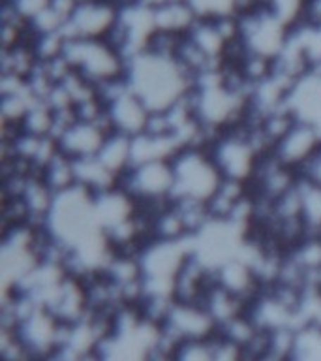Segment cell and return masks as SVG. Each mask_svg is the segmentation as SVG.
<instances>
[{"mask_svg": "<svg viewBox=\"0 0 321 361\" xmlns=\"http://www.w3.org/2000/svg\"><path fill=\"white\" fill-rule=\"evenodd\" d=\"M152 11H154L156 30L177 34V36H188L199 21V16L188 0H169L165 4L152 8Z\"/></svg>", "mask_w": 321, "mask_h": 361, "instance_id": "obj_13", "label": "cell"}, {"mask_svg": "<svg viewBox=\"0 0 321 361\" xmlns=\"http://www.w3.org/2000/svg\"><path fill=\"white\" fill-rule=\"evenodd\" d=\"M216 337V335H214ZM214 337L207 341H186L175 354L177 361H214Z\"/></svg>", "mask_w": 321, "mask_h": 361, "instance_id": "obj_18", "label": "cell"}, {"mask_svg": "<svg viewBox=\"0 0 321 361\" xmlns=\"http://www.w3.org/2000/svg\"><path fill=\"white\" fill-rule=\"evenodd\" d=\"M261 361H289V360H278V357H265V360H261Z\"/></svg>", "mask_w": 321, "mask_h": 361, "instance_id": "obj_21", "label": "cell"}, {"mask_svg": "<svg viewBox=\"0 0 321 361\" xmlns=\"http://www.w3.org/2000/svg\"><path fill=\"white\" fill-rule=\"evenodd\" d=\"M49 6L62 17V19H66L68 23V19L73 16V11L77 10L79 4L77 0H51Z\"/></svg>", "mask_w": 321, "mask_h": 361, "instance_id": "obj_20", "label": "cell"}, {"mask_svg": "<svg viewBox=\"0 0 321 361\" xmlns=\"http://www.w3.org/2000/svg\"><path fill=\"white\" fill-rule=\"evenodd\" d=\"M118 186L143 205H163L173 202V162H146L134 166L120 179Z\"/></svg>", "mask_w": 321, "mask_h": 361, "instance_id": "obj_6", "label": "cell"}, {"mask_svg": "<svg viewBox=\"0 0 321 361\" xmlns=\"http://www.w3.org/2000/svg\"><path fill=\"white\" fill-rule=\"evenodd\" d=\"M301 179L308 180L315 186H321V143L317 151L314 152V157L310 158L308 164L301 169Z\"/></svg>", "mask_w": 321, "mask_h": 361, "instance_id": "obj_19", "label": "cell"}, {"mask_svg": "<svg viewBox=\"0 0 321 361\" xmlns=\"http://www.w3.org/2000/svg\"><path fill=\"white\" fill-rule=\"evenodd\" d=\"M241 39L248 53L276 59L286 47L291 27L269 4L239 16Z\"/></svg>", "mask_w": 321, "mask_h": 361, "instance_id": "obj_4", "label": "cell"}, {"mask_svg": "<svg viewBox=\"0 0 321 361\" xmlns=\"http://www.w3.org/2000/svg\"><path fill=\"white\" fill-rule=\"evenodd\" d=\"M199 19L237 16V0H188Z\"/></svg>", "mask_w": 321, "mask_h": 361, "instance_id": "obj_17", "label": "cell"}, {"mask_svg": "<svg viewBox=\"0 0 321 361\" xmlns=\"http://www.w3.org/2000/svg\"><path fill=\"white\" fill-rule=\"evenodd\" d=\"M42 177L47 185L56 192H66L73 186H77L75 180V160H72L66 154L58 152L53 160H51L44 169H42Z\"/></svg>", "mask_w": 321, "mask_h": 361, "instance_id": "obj_15", "label": "cell"}, {"mask_svg": "<svg viewBox=\"0 0 321 361\" xmlns=\"http://www.w3.org/2000/svg\"><path fill=\"white\" fill-rule=\"evenodd\" d=\"M130 90L151 113H165L184 100L196 87V78L177 59L143 51L132 56L126 68Z\"/></svg>", "mask_w": 321, "mask_h": 361, "instance_id": "obj_1", "label": "cell"}, {"mask_svg": "<svg viewBox=\"0 0 321 361\" xmlns=\"http://www.w3.org/2000/svg\"><path fill=\"white\" fill-rule=\"evenodd\" d=\"M107 115L111 121L113 132L135 137L146 130V124L151 118V109L128 89L118 96L117 100L107 104Z\"/></svg>", "mask_w": 321, "mask_h": 361, "instance_id": "obj_12", "label": "cell"}, {"mask_svg": "<svg viewBox=\"0 0 321 361\" xmlns=\"http://www.w3.org/2000/svg\"><path fill=\"white\" fill-rule=\"evenodd\" d=\"M64 56L75 72L96 87L126 78V56L107 44L106 39H68Z\"/></svg>", "mask_w": 321, "mask_h": 361, "instance_id": "obj_3", "label": "cell"}, {"mask_svg": "<svg viewBox=\"0 0 321 361\" xmlns=\"http://www.w3.org/2000/svg\"><path fill=\"white\" fill-rule=\"evenodd\" d=\"M163 326L169 327L182 343H186V341H207L218 333L216 322L213 320V316L208 314L205 307L179 303V301H175L173 310H171V314Z\"/></svg>", "mask_w": 321, "mask_h": 361, "instance_id": "obj_9", "label": "cell"}, {"mask_svg": "<svg viewBox=\"0 0 321 361\" xmlns=\"http://www.w3.org/2000/svg\"><path fill=\"white\" fill-rule=\"evenodd\" d=\"M208 151L224 175V179L241 180L248 185L252 183L259 160L263 158L253 147L244 124L239 128L224 132Z\"/></svg>", "mask_w": 321, "mask_h": 361, "instance_id": "obj_5", "label": "cell"}, {"mask_svg": "<svg viewBox=\"0 0 321 361\" xmlns=\"http://www.w3.org/2000/svg\"><path fill=\"white\" fill-rule=\"evenodd\" d=\"M103 166L111 171L118 180L122 179L124 175L128 173L130 169L134 168V157H132V137L128 135L113 134L107 135L106 143L101 145L100 152L96 154Z\"/></svg>", "mask_w": 321, "mask_h": 361, "instance_id": "obj_14", "label": "cell"}, {"mask_svg": "<svg viewBox=\"0 0 321 361\" xmlns=\"http://www.w3.org/2000/svg\"><path fill=\"white\" fill-rule=\"evenodd\" d=\"M289 361H321V326L298 327Z\"/></svg>", "mask_w": 321, "mask_h": 361, "instance_id": "obj_16", "label": "cell"}, {"mask_svg": "<svg viewBox=\"0 0 321 361\" xmlns=\"http://www.w3.org/2000/svg\"><path fill=\"white\" fill-rule=\"evenodd\" d=\"M298 123L310 124L321 134V75L310 72L293 85L286 102Z\"/></svg>", "mask_w": 321, "mask_h": 361, "instance_id": "obj_11", "label": "cell"}, {"mask_svg": "<svg viewBox=\"0 0 321 361\" xmlns=\"http://www.w3.org/2000/svg\"><path fill=\"white\" fill-rule=\"evenodd\" d=\"M321 143V134L310 124L297 123L272 149V157L286 168L301 175V169L314 157Z\"/></svg>", "mask_w": 321, "mask_h": 361, "instance_id": "obj_8", "label": "cell"}, {"mask_svg": "<svg viewBox=\"0 0 321 361\" xmlns=\"http://www.w3.org/2000/svg\"><path fill=\"white\" fill-rule=\"evenodd\" d=\"M109 134H113L111 130L101 124L75 121L56 137V141L62 154H66L72 160H83V158L96 157Z\"/></svg>", "mask_w": 321, "mask_h": 361, "instance_id": "obj_10", "label": "cell"}, {"mask_svg": "<svg viewBox=\"0 0 321 361\" xmlns=\"http://www.w3.org/2000/svg\"><path fill=\"white\" fill-rule=\"evenodd\" d=\"M120 6L115 0H94L79 4L62 28L68 39H106L117 25Z\"/></svg>", "mask_w": 321, "mask_h": 361, "instance_id": "obj_7", "label": "cell"}, {"mask_svg": "<svg viewBox=\"0 0 321 361\" xmlns=\"http://www.w3.org/2000/svg\"><path fill=\"white\" fill-rule=\"evenodd\" d=\"M173 200H194L208 203L224 183V175L208 149L188 147L173 160Z\"/></svg>", "mask_w": 321, "mask_h": 361, "instance_id": "obj_2", "label": "cell"}]
</instances>
